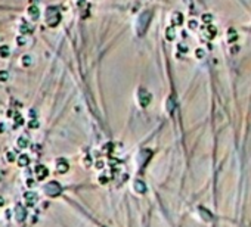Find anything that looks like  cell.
<instances>
[{
	"label": "cell",
	"instance_id": "9",
	"mask_svg": "<svg viewBox=\"0 0 251 227\" xmlns=\"http://www.w3.org/2000/svg\"><path fill=\"white\" fill-rule=\"evenodd\" d=\"M16 145H18V148H21V149H25L27 146H28V139L27 137H24V136H21V137L16 140Z\"/></svg>",
	"mask_w": 251,
	"mask_h": 227
},
{
	"label": "cell",
	"instance_id": "6",
	"mask_svg": "<svg viewBox=\"0 0 251 227\" xmlns=\"http://www.w3.org/2000/svg\"><path fill=\"white\" fill-rule=\"evenodd\" d=\"M25 198V202H27V206H34V204L37 202V195L34 193V192H27L24 195Z\"/></svg>",
	"mask_w": 251,
	"mask_h": 227
},
{
	"label": "cell",
	"instance_id": "1",
	"mask_svg": "<svg viewBox=\"0 0 251 227\" xmlns=\"http://www.w3.org/2000/svg\"><path fill=\"white\" fill-rule=\"evenodd\" d=\"M43 190H45V193L47 195V196L50 198H55V196H59L61 192H62V187H61V184L58 181H49L45 184V187H43Z\"/></svg>",
	"mask_w": 251,
	"mask_h": 227
},
{
	"label": "cell",
	"instance_id": "10",
	"mask_svg": "<svg viewBox=\"0 0 251 227\" xmlns=\"http://www.w3.org/2000/svg\"><path fill=\"white\" fill-rule=\"evenodd\" d=\"M135 189L137 190L139 193H143V192L146 190V187H145V184H143L140 180H137V181H135Z\"/></svg>",
	"mask_w": 251,
	"mask_h": 227
},
{
	"label": "cell",
	"instance_id": "18",
	"mask_svg": "<svg viewBox=\"0 0 251 227\" xmlns=\"http://www.w3.org/2000/svg\"><path fill=\"white\" fill-rule=\"evenodd\" d=\"M30 31H33V28H31V27L25 25V24H22V25H21V33H22V34H25V33H30Z\"/></svg>",
	"mask_w": 251,
	"mask_h": 227
},
{
	"label": "cell",
	"instance_id": "21",
	"mask_svg": "<svg viewBox=\"0 0 251 227\" xmlns=\"http://www.w3.org/2000/svg\"><path fill=\"white\" fill-rule=\"evenodd\" d=\"M196 56H198V58H201V56H204V52H203V50H201V49H198V50H196Z\"/></svg>",
	"mask_w": 251,
	"mask_h": 227
},
{
	"label": "cell",
	"instance_id": "14",
	"mask_svg": "<svg viewBox=\"0 0 251 227\" xmlns=\"http://www.w3.org/2000/svg\"><path fill=\"white\" fill-rule=\"evenodd\" d=\"M24 124V118L19 114H16L15 115V127H18V125H22Z\"/></svg>",
	"mask_w": 251,
	"mask_h": 227
},
{
	"label": "cell",
	"instance_id": "17",
	"mask_svg": "<svg viewBox=\"0 0 251 227\" xmlns=\"http://www.w3.org/2000/svg\"><path fill=\"white\" fill-rule=\"evenodd\" d=\"M8 78H9L8 71H0V81H8Z\"/></svg>",
	"mask_w": 251,
	"mask_h": 227
},
{
	"label": "cell",
	"instance_id": "22",
	"mask_svg": "<svg viewBox=\"0 0 251 227\" xmlns=\"http://www.w3.org/2000/svg\"><path fill=\"white\" fill-rule=\"evenodd\" d=\"M211 19V16L210 15H204V21H207V24H208V21Z\"/></svg>",
	"mask_w": 251,
	"mask_h": 227
},
{
	"label": "cell",
	"instance_id": "16",
	"mask_svg": "<svg viewBox=\"0 0 251 227\" xmlns=\"http://www.w3.org/2000/svg\"><path fill=\"white\" fill-rule=\"evenodd\" d=\"M22 65H24V67H30V65H31V58L28 55H25L22 58Z\"/></svg>",
	"mask_w": 251,
	"mask_h": 227
},
{
	"label": "cell",
	"instance_id": "15",
	"mask_svg": "<svg viewBox=\"0 0 251 227\" xmlns=\"http://www.w3.org/2000/svg\"><path fill=\"white\" fill-rule=\"evenodd\" d=\"M28 127L34 130V128H38V127H40V124H38L37 119H30V123H28Z\"/></svg>",
	"mask_w": 251,
	"mask_h": 227
},
{
	"label": "cell",
	"instance_id": "19",
	"mask_svg": "<svg viewBox=\"0 0 251 227\" xmlns=\"http://www.w3.org/2000/svg\"><path fill=\"white\" fill-rule=\"evenodd\" d=\"M16 43H18V44H24V43H25V38H24L22 36H21V37L16 38Z\"/></svg>",
	"mask_w": 251,
	"mask_h": 227
},
{
	"label": "cell",
	"instance_id": "3",
	"mask_svg": "<svg viewBox=\"0 0 251 227\" xmlns=\"http://www.w3.org/2000/svg\"><path fill=\"white\" fill-rule=\"evenodd\" d=\"M15 217H16V220H18V221H24V220H25L27 211H25V206H24V205L18 204V205L15 206Z\"/></svg>",
	"mask_w": 251,
	"mask_h": 227
},
{
	"label": "cell",
	"instance_id": "12",
	"mask_svg": "<svg viewBox=\"0 0 251 227\" xmlns=\"http://www.w3.org/2000/svg\"><path fill=\"white\" fill-rule=\"evenodd\" d=\"M173 24H174V25L182 24V13H174V15H173Z\"/></svg>",
	"mask_w": 251,
	"mask_h": 227
},
{
	"label": "cell",
	"instance_id": "4",
	"mask_svg": "<svg viewBox=\"0 0 251 227\" xmlns=\"http://www.w3.org/2000/svg\"><path fill=\"white\" fill-rule=\"evenodd\" d=\"M34 171H36V175H37V180H38V181H41V180H45L46 177H47V174H49L47 168H46L45 165H37Z\"/></svg>",
	"mask_w": 251,
	"mask_h": 227
},
{
	"label": "cell",
	"instance_id": "23",
	"mask_svg": "<svg viewBox=\"0 0 251 227\" xmlns=\"http://www.w3.org/2000/svg\"><path fill=\"white\" fill-rule=\"evenodd\" d=\"M3 205H4V199L0 196V206H3Z\"/></svg>",
	"mask_w": 251,
	"mask_h": 227
},
{
	"label": "cell",
	"instance_id": "20",
	"mask_svg": "<svg viewBox=\"0 0 251 227\" xmlns=\"http://www.w3.org/2000/svg\"><path fill=\"white\" fill-rule=\"evenodd\" d=\"M34 184H36V183H34L33 179H28V180H27V186H28V187H33Z\"/></svg>",
	"mask_w": 251,
	"mask_h": 227
},
{
	"label": "cell",
	"instance_id": "7",
	"mask_svg": "<svg viewBox=\"0 0 251 227\" xmlns=\"http://www.w3.org/2000/svg\"><path fill=\"white\" fill-rule=\"evenodd\" d=\"M30 164V157L22 153V155H19L18 158V167H27V165Z\"/></svg>",
	"mask_w": 251,
	"mask_h": 227
},
{
	"label": "cell",
	"instance_id": "26",
	"mask_svg": "<svg viewBox=\"0 0 251 227\" xmlns=\"http://www.w3.org/2000/svg\"><path fill=\"white\" fill-rule=\"evenodd\" d=\"M0 180H2V174H0Z\"/></svg>",
	"mask_w": 251,
	"mask_h": 227
},
{
	"label": "cell",
	"instance_id": "2",
	"mask_svg": "<svg viewBox=\"0 0 251 227\" xmlns=\"http://www.w3.org/2000/svg\"><path fill=\"white\" fill-rule=\"evenodd\" d=\"M59 22V12L55 8H49L47 9V24L50 27H55Z\"/></svg>",
	"mask_w": 251,
	"mask_h": 227
},
{
	"label": "cell",
	"instance_id": "11",
	"mask_svg": "<svg viewBox=\"0 0 251 227\" xmlns=\"http://www.w3.org/2000/svg\"><path fill=\"white\" fill-rule=\"evenodd\" d=\"M9 47L6 44H3V46H0V58H8L9 56Z\"/></svg>",
	"mask_w": 251,
	"mask_h": 227
},
{
	"label": "cell",
	"instance_id": "5",
	"mask_svg": "<svg viewBox=\"0 0 251 227\" xmlns=\"http://www.w3.org/2000/svg\"><path fill=\"white\" fill-rule=\"evenodd\" d=\"M56 170H58V173H61V174H65V173L70 170V165H68L67 159L59 158V159L56 161Z\"/></svg>",
	"mask_w": 251,
	"mask_h": 227
},
{
	"label": "cell",
	"instance_id": "24",
	"mask_svg": "<svg viewBox=\"0 0 251 227\" xmlns=\"http://www.w3.org/2000/svg\"><path fill=\"white\" fill-rule=\"evenodd\" d=\"M189 27H192V28H194V27H195V21H191V22H189Z\"/></svg>",
	"mask_w": 251,
	"mask_h": 227
},
{
	"label": "cell",
	"instance_id": "13",
	"mask_svg": "<svg viewBox=\"0 0 251 227\" xmlns=\"http://www.w3.org/2000/svg\"><path fill=\"white\" fill-rule=\"evenodd\" d=\"M6 159H8L9 162H13V161H15V152H13V150L6 152Z\"/></svg>",
	"mask_w": 251,
	"mask_h": 227
},
{
	"label": "cell",
	"instance_id": "8",
	"mask_svg": "<svg viewBox=\"0 0 251 227\" xmlns=\"http://www.w3.org/2000/svg\"><path fill=\"white\" fill-rule=\"evenodd\" d=\"M28 15H30L33 19H37L38 15H40V12H38V8H37V6H30V8H28Z\"/></svg>",
	"mask_w": 251,
	"mask_h": 227
},
{
	"label": "cell",
	"instance_id": "25",
	"mask_svg": "<svg viewBox=\"0 0 251 227\" xmlns=\"http://www.w3.org/2000/svg\"><path fill=\"white\" fill-rule=\"evenodd\" d=\"M4 130V127H3V124H0V131H3Z\"/></svg>",
	"mask_w": 251,
	"mask_h": 227
}]
</instances>
